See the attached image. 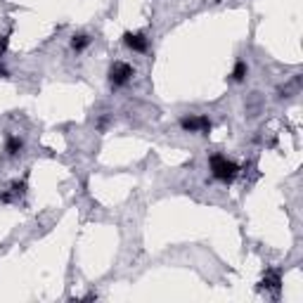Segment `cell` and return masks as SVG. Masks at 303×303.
Instances as JSON below:
<instances>
[{
  "mask_svg": "<svg viewBox=\"0 0 303 303\" xmlns=\"http://www.w3.org/2000/svg\"><path fill=\"white\" fill-rule=\"evenodd\" d=\"M209 168H211V175H213L216 180L225 182V185H230V182L239 175V166L235 161L228 159L225 154H211Z\"/></svg>",
  "mask_w": 303,
  "mask_h": 303,
  "instance_id": "obj_1",
  "label": "cell"
},
{
  "mask_svg": "<svg viewBox=\"0 0 303 303\" xmlns=\"http://www.w3.org/2000/svg\"><path fill=\"white\" fill-rule=\"evenodd\" d=\"M133 76H135V69H133L128 62H114L111 69H109V83H111V88L128 86Z\"/></svg>",
  "mask_w": 303,
  "mask_h": 303,
  "instance_id": "obj_2",
  "label": "cell"
},
{
  "mask_svg": "<svg viewBox=\"0 0 303 303\" xmlns=\"http://www.w3.org/2000/svg\"><path fill=\"white\" fill-rule=\"evenodd\" d=\"M180 128L187 130V133H209L211 130V121L209 116H202V114H190V116H182L180 119Z\"/></svg>",
  "mask_w": 303,
  "mask_h": 303,
  "instance_id": "obj_3",
  "label": "cell"
},
{
  "mask_svg": "<svg viewBox=\"0 0 303 303\" xmlns=\"http://www.w3.org/2000/svg\"><path fill=\"white\" fill-rule=\"evenodd\" d=\"M123 43L128 45L133 52H147L149 48V38L144 36V33H123Z\"/></svg>",
  "mask_w": 303,
  "mask_h": 303,
  "instance_id": "obj_4",
  "label": "cell"
},
{
  "mask_svg": "<svg viewBox=\"0 0 303 303\" xmlns=\"http://www.w3.org/2000/svg\"><path fill=\"white\" fill-rule=\"evenodd\" d=\"M22 149H24L22 137L19 135H8V140H5V152H8V157H17Z\"/></svg>",
  "mask_w": 303,
  "mask_h": 303,
  "instance_id": "obj_5",
  "label": "cell"
},
{
  "mask_svg": "<svg viewBox=\"0 0 303 303\" xmlns=\"http://www.w3.org/2000/svg\"><path fill=\"white\" fill-rule=\"evenodd\" d=\"M232 81L235 83H242V81H246V76H249V66H246V62L244 59H237L235 62V69H232Z\"/></svg>",
  "mask_w": 303,
  "mask_h": 303,
  "instance_id": "obj_6",
  "label": "cell"
},
{
  "mask_svg": "<svg viewBox=\"0 0 303 303\" xmlns=\"http://www.w3.org/2000/svg\"><path fill=\"white\" fill-rule=\"evenodd\" d=\"M88 45H90V36H88V33H73V38H71L73 52H83Z\"/></svg>",
  "mask_w": 303,
  "mask_h": 303,
  "instance_id": "obj_7",
  "label": "cell"
},
{
  "mask_svg": "<svg viewBox=\"0 0 303 303\" xmlns=\"http://www.w3.org/2000/svg\"><path fill=\"white\" fill-rule=\"evenodd\" d=\"M263 287L277 291V289H280V275H277V273H268L266 280H263Z\"/></svg>",
  "mask_w": 303,
  "mask_h": 303,
  "instance_id": "obj_8",
  "label": "cell"
},
{
  "mask_svg": "<svg viewBox=\"0 0 303 303\" xmlns=\"http://www.w3.org/2000/svg\"><path fill=\"white\" fill-rule=\"evenodd\" d=\"M5 50H8V38H3V41H0V57L5 55Z\"/></svg>",
  "mask_w": 303,
  "mask_h": 303,
  "instance_id": "obj_9",
  "label": "cell"
},
{
  "mask_svg": "<svg viewBox=\"0 0 303 303\" xmlns=\"http://www.w3.org/2000/svg\"><path fill=\"white\" fill-rule=\"evenodd\" d=\"M0 76H8V71H5V69H0Z\"/></svg>",
  "mask_w": 303,
  "mask_h": 303,
  "instance_id": "obj_10",
  "label": "cell"
}]
</instances>
